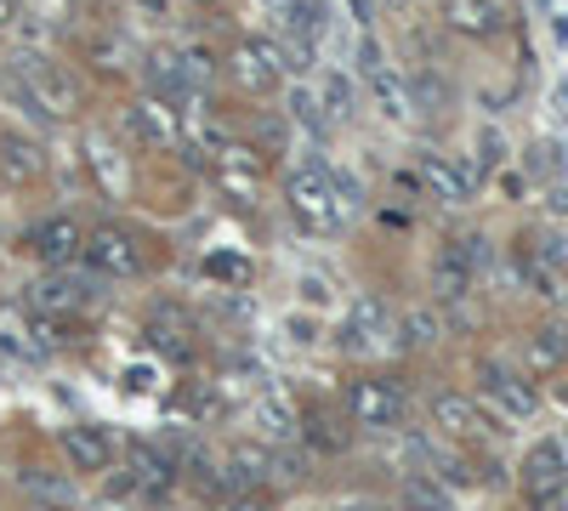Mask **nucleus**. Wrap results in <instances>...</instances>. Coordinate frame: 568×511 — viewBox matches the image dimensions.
<instances>
[{
  "label": "nucleus",
  "instance_id": "nucleus-1",
  "mask_svg": "<svg viewBox=\"0 0 568 511\" xmlns=\"http://www.w3.org/2000/svg\"><path fill=\"white\" fill-rule=\"evenodd\" d=\"M285 199H290L296 222H302L308 233H336L342 216L353 211V182L330 177L324 165H302V170L285 182Z\"/></svg>",
  "mask_w": 568,
  "mask_h": 511
},
{
  "label": "nucleus",
  "instance_id": "nucleus-2",
  "mask_svg": "<svg viewBox=\"0 0 568 511\" xmlns=\"http://www.w3.org/2000/svg\"><path fill=\"white\" fill-rule=\"evenodd\" d=\"M12 75H18V86H29V97H35L46 114H75L80 109V80L63 63H52L41 52H23L12 63Z\"/></svg>",
  "mask_w": 568,
  "mask_h": 511
},
{
  "label": "nucleus",
  "instance_id": "nucleus-3",
  "mask_svg": "<svg viewBox=\"0 0 568 511\" xmlns=\"http://www.w3.org/2000/svg\"><path fill=\"white\" fill-rule=\"evenodd\" d=\"M404 409H410L404 387L387 381V375H364V381L347 387V415L358 426H370V432H392L398 421H404Z\"/></svg>",
  "mask_w": 568,
  "mask_h": 511
},
{
  "label": "nucleus",
  "instance_id": "nucleus-4",
  "mask_svg": "<svg viewBox=\"0 0 568 511\" xmlns=\"http://www.w3.org/2000/svg\"><path fill=\"white\" fill-rule=\"evenodd\" d=\"M80 256H86L97 273H114V279H131V273H143V262H148L143 238L131 233V227H120V222L91 227V233H86V245H80Z\"/></svg>",
  "mask_w": 568,
  "mask_h": 511
},
{
  "label": "nucleus",
  "instance_id": "nucleus-5",
  "mask_svg": "<svg viewBox=\"0 0 568 511\" xmlns=\"http://www.w3.org/2000/svg\"><path fill=\"white\" fill-rule=\"evenodd\" d=\"M227 68H233V86L240 91H274L285 80V52L274 41H240Z\"/></svg>",
  "mask_w": 568,
  "mask_h": 511
},
{
  "label": "nucleus",
  "instance_id": "nucleus-6",
  "mask_svg": "<svg viewBox=\"0 0 568 511\" xmlns=\"http://www.w3.org/2000/svg\"><path fill=\"white\" fill-rule=\"evenodd\" d=\"M563 489H568L563 449H557V443H541V449L523 460V495H528L534 511H557V506H563Z\"/></svg>",
  "mask_w": 568,
  "mask_h": 511
},
{
  "label": "nucleus",
  "instance_id": "nucleus-7",
  "mask_svg": "<svg viewBox=\"0 0 568 511\" xmlns=\"http://www.w3.org/2000/svg\"><path fill=\"white\" fill-rule=\"evenodd\" d=\"M364 75H370V97H376V109H381L387 120H398V125H410V120H415V97H410V86L381 63V52H376V46H364Z\"/></svg>",
  "mask_w": 568,
  "mask_h": 511
},
{
  "label": "nucleus",
  "instance_id": "nucleus-8",
  "mask_svg": "<svg viewBox=\"0 0 568 511\" xmlns=\"http://www.w3.org/2000/svg\"><path fill=\"white\" fill-rule=\"evenodd\" d=\"M421 182H426V193L432 199H444V204H466L472 199V165H460V159H449V154H426L421 159Z\"/></svg>",
  "mask_w": 568,
  "mask_h": 511
},
{
  "label": "nucleus",
  "instance_id": "nucleus-9",
  "mask_svg": "<svg viewBox=\"0 0 568 511\" xmlns=\"http://www.w3.org/2000/svg\"><path fill=\"white\" fill-rule=\"evenodd\" d=\"M478 267H483V238H455V245H444L432 285H438V296H466Z\"/></svg>",
  "mask_w": 568,
  "mask_h": 511
},
{
  "label": "nucleus",
  "instance_id": "nucleus-10",
  "mask_svg": "<svg viewBox=\"0 0 568 511\" xmlns=\"http://www.w3.org/2000/svg\"><path fill=\"white\" fill-rule=\"evenodd\" d=\"M63 455H69L75 471H109L114 443H109V432H97V426H63Z\"/></svg>",
  "mask_w": 568,
  "mask_h": 511
},
{
  "label": "nucleus",
  "instance_id": "nucleus-11",
  "mask_svg": "<svg viewBox=\"0 0 568 511\" xmlns=\"http://www.w3.org/2000/svg\"><path fill=\"white\" fill-rule=\"evenodd\" d=\"M432 421H438L449 437H483L489 432V415L472 398H460V392H438V398H432Z\"/></svg>",
  "mask_w": 568,
  "mask_h": 511
},
{
  "label": "nucleus",
  "instance_id": "nucleus-12",
  "mask_svg": "<svg viewBox=\"0 0 568 511\" xmlns=\"http://www.w3.org/2000/svg\"><path fill=\"white\" fill-rule=\"evenodd\" d=\"M478 381H483V392L506 409V415H534V387L523 381V375H512V369H500V364H483L478 369Z\"/></svg>",
  "mask_w": 568,
  "mask_h": 511
},
{
  "label": "nucleus",
  "instance_id": "nucleus-13",
  "mask_svg": "<svg viewBox=\"0 0 568 511\" xmlns=\"http://www.w3.org/2000/svg\"><path fill=\"white\" fill-rule=\"evenodd\" d=\"M80 245H86V233H80V222H75V216H52L46 227H35V256H41V262H52V267L75 262V256H80Z\"/></svg>",
  "mask_w": 568,
  "mask_h": 511
},
{
  "label": "nucleus",
  "instance_id": "nucleus-14",
  "mask_svg": "<svg viewBox=\"0 0 568 511\" xmlns=\"http://www.w3.org/2000/svg\"><path fill=\"white\" fill-rule=\"evenodd\" d=\"M125 131L137 136L143 148H165V143H177V120L165 102H137V109L125 114Z\"/></svg>",
  "mask_w": 568,
  "mask_h": 511
},
{
  "label": "nucleus",
  "instance_id": "nucleus-15",
  "mask_svg": "<svg viewBox=\"0 0 568 511\" xmlns=\"http://www.w3.org/2000/svg\"><path fill=\"white\" fill-rule=\"evenodd\" d=\"M216 177H222V188H227V193L240 188V199H245V204L261 193V165L250 159V148H222V165H216Z\"/></svg>",
  "mask_w": 568,
  "mask_h": 511
},
{
  "label": "nucleus",
  "instance_id": "nucleus-16",
  "mask_svg": "<svg viewBox=\"0 0 568 511\" xmlns=\"http://www.w3.org/2000/svg\"><path fill=\"white\" fill-rule=\"evenodd\" d=\"M0 170H7V182H35L41 170H46V154L29 143V136H7V143H0Z\"/></svg>",
  "mask_w": 568,
  "mask_h": 511
},
{
  "label": "nucleus",
  "instance_id": "nucleus-17",
  "mask_svg": "<svg viewBox=\"0 0 568 511\" xmlns=\"http://www.w3.org/2000/svg\"><path fill=\"white\" fill-rule=\"evenodd\" d=\"M444 18H449V29L478 34V41L500 29V7H494V0H444Z\"/></svg>",
  "mask_w": 568,
  "mask_h": 511
},
{
  "label": "nucleus",
  "instance_id": "nucleus-18",
  "mask_svg": "<svg viewBox=\"0 0 568 511\" xmlns=\"http://www.w3.org/2000/svg\"><path fill=\"white\" fill-rule=\"evenodd\" d=\"M131 484H137L148 500H165V495H171V484H177V466L165 460L159 449H143V455H137V477H131Z\"/></svg>",
  "mask_w": 568,
  "mask_h": 511
},
{
  "label": "nucleus",
  "instance_id": "nucleus-19",
  "mask_svg": "<svg viewBox=\"0 0 568 511\" xmlns=\"http://www.w3.org/2000/svg\"><path fill=\"white\" fill-rule=\"evenodd\" d=\"M568 364V330H534V341H528V369L534 375H552V369H563Z\"/></svg>",
  "mask_w": 568,
  "mask_h": 511
},
{
  "label": "nucleus",
  "instance_id": "nucleus-20",
  "mask_svg": "<svg viewBox=\"0 0 568 511\" xmlns=\"http://www.w3.org/2000/svg\"><path fill=\"white\" fill-rule=\"evenodd\" d=\"M35 307H46V313H75V307H86V285H75V279H46V285H35V296H29Z\"/></svg>",
  "mask_w": 568,
  "mask_h": 511
},
{
  "label": "nucleus",
  "instance_id": "nucleus-21",
  "mask_svg": "<svg viewBox=\"0 0 568 511\" xmlns=\"http://www.w3.org/2000/svg\"><path fill=\"white\" fill-rule=\"evenodd\" d=\"M261 466H274V455H267V449H256V443H240V449L227 455V477L240 471V484H256V477H261Z\"/></svg>",
  "mask_w": 568,
  "mask_h": 511
},
{
  "label": "nucleus",
  "instance_id": "nucleus-22",
  "mask_svg": "<svg viewBox=\"0 0 568 511\" xmlns=\"http://www.w3.org/2000/svg\"><path fill=\"white\" fill-rule=\"evenodd\" d=\"M404 495H410V506H415V511H449V495H444L438 484H426V477H410V489H404Z\"/></svg>",
  "mask_w": 568,
  "mask_h": 511
},
{
  "label": "nucleus",
  "instance_id": "nucleus-23",
  "mask_svg": "<svg viewBox=\"0 0 568 511\" xmlns=\"http://www.w3.org/2000/svg\"><path fill=\"white\" fill-rule=\"evenodd\" d=\"M227 511H279V500H274V495H267L261 484H245L240 495H233V500H227Z\"/></svg>",
  "mask_w": 568,
  "mask_h": 511
},
{
  "label": "nucleus",
  "instance_id": "nucleus-24",
  "mask_svg": "<svg viewBox=\"0 0 568 511\" xmlns=\"http://www.w3.org/2000/svg\"><path fill=\"white\" fill-rule=\"evenodd\" d=\"M324 97H330V114H347L353 109V86L342 75H324Z\"/></svg>",
  "mask_w": 568,
  "mask_h": 511
},
{
  "label": "nucleus",
  "instance_id": "nucleus-25",
  "mask_svg": "<svg viewBox=\"0 0 568 511\" xmlns=\"http://www.w3.org/2000/svg\"><path fill=\"white\" fill-rule=\"evenodd\" d=\"M12 18V0H0V23H7Z\"/></svg>",
  "mask_w": 568,
  "mask_h": 511
},
{
  "label": "nucleus",
  "instance_id": "nucleus-26",
  "mask_svg": "<svg viewBox=\"0 0 568 511\" xmlns=\"http://www.w3.org/2000/svg\"><path fill=\"white\" fill-rule=\"evenodd\" d=\"M193 7H211V0H193Z\"/></svg>",
  "mask_w": 568,
  "mask_h": 511
}]
</instances>
